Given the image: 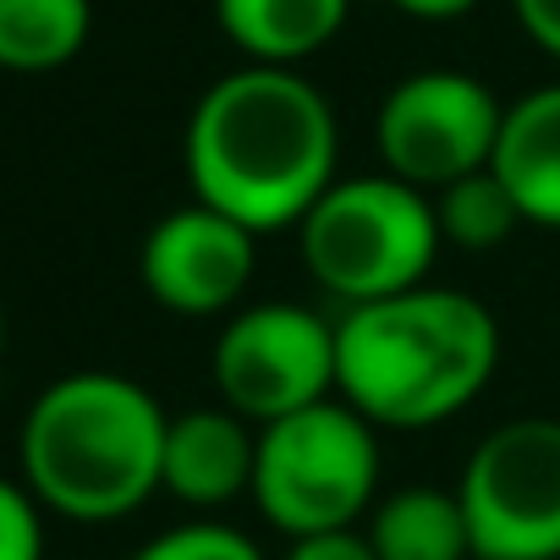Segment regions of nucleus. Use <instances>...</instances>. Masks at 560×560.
<instances>
[{"instance_id":"0eeeda50","label":"nucleus","mask_w":560,"mask_h":560,"mask_svg":"<svg viewBox=\"0 0 560 560\" xmlns=\"http://www.w3.org/2000/svg\"><path fill=\"white\" fill-rule=\"evenodd\" d=\"M220 407L269 429L336 396V325L303 303H242L209 358Z\"/></svg>"},{"instance_id":"f8f14e48","label":"nucleus","mask_w":560,"mask_h":560,"mask_svg":"<svg viewBox=\"0 0 560 560\" xmlns=\"http://www.w3.org/2000/svg\"><path fill=\"white\" fill-rule=\"evenodd\" d=\"M352 0H214L220 34L247 67H298L347 28Z\"/></svg>"},{"instance_id":"412c9836","label":"nucleus","mask_w":560,"mask_h":560,"mask_svg":"<svg viewBox=\"0 0 560 560\" xmlns=\"http://www.w3.org/2000/svg\"><path fill=\"white\" fill-rule=\"evenodd\" d=\"M0 352H7V303H0Z\"/></svg>"},{"instance_id":"f257e3e1","label":"nucleus","mask_w":560,"mask_h":560,"mask_svg":"<svg viewBox=\"0 0 560 560\" xmlns=\"http://www.w3.org/2000/svg\"><path fill=\"white\" fill-rule=\"evenodd\" d=\"M182 160L198 203L269 236L298 231L330 192L341 132L330 100L298 67H236L198 94Z\"/></svg>"},{"instance_id":"6ab92c4d","label":"nucleus","mask_w":560,"mask_h":560,"mask_svg":"<svg viewBox=\"0 0 560 560\" xmlns=\"http://www.w3.org/2000/svg\"><path fill=\"white\" fill-rule=\"evenodd\" d=\"M511 18L522 23V34L560 61V0H511Z\"/></svg>"},{"instance_id":"f03ea898","label":"nucleus","mask_w":560,"mask_h":560,"mask_svg":"<svg viewBox=\"0 0 560 560\" xmlns=\"http://www.w3.org/2000/svg\"><path fill=\"white\" fill-rule=\"evenodd\" d=\"M500 369L494 314L456 287H418L347 308L336 325V396L374 429H434L478 401Z\"/></svg>"},{"instance_id":"39448f33","label":"nucleus","mask_w":560,"mask_h":560,"mask_svg":"<svg viewBox=\"0 0 560 560\" xmlns=\"http://www.w3.org/2000/svg\"><path fill=\"white\" fill-rule=\"evenodd\" d=\"M253 500L287 538L369 522L380 505V429L341 396L258 429Z\"/></svg>"},{"instance_id":"20e7f679","label":"nucleus","mask_w":560,"mask_h":560,"mask_svg":"<svg viewBox=\"0 0 560 560\" xmlns=\"http://www.w3.org/2000/svg\"><path fill=\"white\" fill-rule=\"evenodd\" d=\"M314 287L347 308L385 303L429 287L440 242L434 198L396 182L390 171L336 176L330 192L298 225Z\"/></svg>"},{"instance_id":"1a4fd4ad","label":"nucleus","mask_w":560,"mask_h":560,"mask_svg":"<svg viewBox=\"0 0 560 560\" xmlns=\"http://www.w3.org/2000/svg\"><path fill=\"white\" fill-rule=\"evenodd\" d=\"M253 269L258 236L198 198L160 214L138 247L143 292L182 319H231L247 303Z\"/></svg>"},{"instance_id":"6e6552de","label":"nucleus","mask_w":560,"mask_h":560,"mask_svg":"<svg viewBox=\"0 0 560 560\" xmlns=\"http://www.w3.org/2000/svg\"><path fill=\"white\" fill-rule=\"evenodd\" d=\"M500 121H505V105L494 100V89L483 78L429 67V72L401 78L380 100L374 149L396 182L434 198L440 187H451L472 171H489Z\"/></svg>"},{"instance_id":"ddd939ff","label":"nucleus","mask_w":560,"mask_h":560,"mask_svg":"<svg viewBox=\"0 0 560 560\" xmlns=\"http://www.w3.org/2000/svg\"><path fill=\"white\" fill-rule=\"evenodd\" d=\"M363 538L374 544L380 560H478L456 489H434V483L390 489L369 511Z\"/></svg>"},{"instance_id":"aec40b11","label":"nucleus","mask_w":560,"mask_h":560,"mask_svg":"<svg viewBox=\"0 0 560 560\" xmlns=\"http://www.w3.org/2000/svg\"><path fill=\"white\" fill-rule=\"evenodd\" d=\"M390 7L418 18V23H456V18H467L478 7V0H390Z\"/></svg>"},{"instance_id":"423d86ee","label":"nucleus","mask_w":560,"mask_h":560,"mask_svg":"<svg viewBox=\"0 0 560 560\" xmlns=\"http://www.w3.org/2000/svg\"><path fill=\"white\" fill-rule=\"evenodd\" d=\"M456 500L478 560H560V418L494 423L467 451Z\"/></svg>"},{"instance_id":"f3484780","label":"nucleus","mask_w":560,"mask_h":560,"mask_svg":"<svg viewBox=\"0 0 560 560\" xmlns=\"http://www.w3.org/2000/svg\"><path fill=\"white\" fill-rule=\"evenodd\" d=\"M0 560H45V505L18 478H0Z\"/></svg>"},{"instance_id":"2eb2a0df","label":"nucleus","mask_w":560,"mask_h":560,"mask_svg":"<svg viewBox=\"0 0 560 560\" xmlns=\"http://www.w3.org/2000/svg\"><path fill=\"white\" fill-rule=\"evenodd\" d=\"M434 220H440V242H451L462 253H489L516 225H527L516 198H511V187L494 171H472V176L440 187L434 192Z\"/></svg>"},{"instance_id":"9b49d317","label":"nucleus","mask_w":560,"mask_h":560,"mask_svg":"<svg viewBox=\"0 0 560 560\" xmlns=\"http://www.w3.org/2000/svg\"><path fill=\"white\" fill-rule=\"evenodd\" d=\"M489 171L511 187L527 225L560 231V83H544L505 105Z\"/></svg>"},{"instance_id":"dca6fc26","label":"nucleus","mask_w":560,"mask_h":560,"mask_svg":"<svg viewBox=\"0 0 560 560\" xmlns=\"http://www.w3.org/2000/svg\"><path fill=\"white\" fill-rule=\"evenodd\" d=\"M132 560H264V549L225 522H182L154 533L143 549H132Z\"/></svg>"},{"instance_id":"9d476101","label":"nucleus","mask_w":560,"mask_h":560,"mask_svg":"<svg viewBox=\"0 0 560 560\" xmlns=\"http://www.w3.org/2000/svg\"><path fill=\"white\" fill-rule=\"evenodd\" d=\"M258 467V429L231 407H192L176 412L165 429L160 489L192 511H220L236 494H253Z\"/></svg>"},{"instance_id":"4468645a","label":"nucleus","mask_w":560,"mask_h":560,"mask_svg":"<svg viewBox=\"0 0 560 560\" xmlns=\"http://www.w3.org/2000/svg\"><path fill=\"white\" fill-rule=\"evenodd\" d=\"M94 34V0H0V72H61Z\"/></svg>"},{"instance_id":"7ed1b4c3","label":"nucleus","mask_w":560,"mask_h":560,"mask_svg":"<svg viewBox=\"0 0 560 560\" xmlns=\"http://www.w3.org/2000/svg\"><path fill=\"white\" fill-rule=\"evenodd\" d=\"M171 412L149 385L78 369L50 380L18 434L28 494L67 522H121L160 494Z\"/></svg>"},{"instance_id":"a211bd4d","label":"nucleus","mask_w":560,"mask_h":560,"mask_svg":"<svg viewBox=\"0 0 560 560\" xmlns=\"http://www.w3.org/2000/svg\"><path fill=\"white\" fill-rule=\"evenodd\" d=\"M280 560H380L374 544L358 533V527H341V533H314V538H292Z\"/></svg>"}]
</instances>
